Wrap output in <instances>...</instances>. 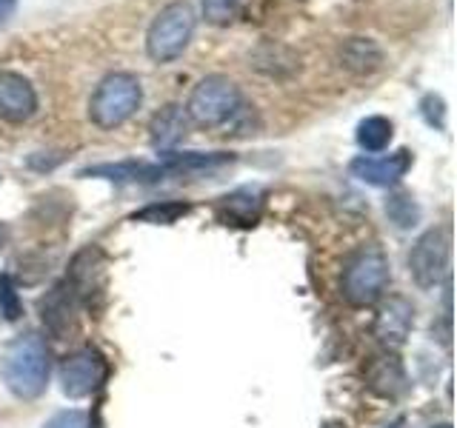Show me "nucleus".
Returning a JSON list of instances; mask_svg holds the SVG:
<instances>
[{
  "mask_svg": "<svg viewBox=\"0 0 457 428\" xmlns=\"http://www.w3.org/2000/svg\"><path fill=\"white\" fill-rule=\"evenodd\" d=\"M240 0H200V9H204V18L214 26H226L235 18Z\"/></svg>",
  "mask_w": 457,
  "mask_h": 428,
  "instance_id": "nucleus-23",
  "label": "nucleus"
},
{
  "mask_svg": "<svg viewBox=\"0 0 457 428\" xmlns=\"http://www.w3.org/2000/svg\"><path fill=\"white\" fill-rule=\"evenodd\" d=\"M449 263H452V237L446 228H428L411 246L409 268L420 289H437L449 277Z\"/></svg>",
  "mask_w": 457,
  "mask_h": 428,
  "instance_id": "nucleus-6",
  "label": "nucleus"
},
{
  "mask_svg": "<svg viewBox=\"0 0 457 428\" xmlns=\"http://www.w3.org/2000/svg\"><path fill=\"white\" fill-rule=\"evenodd\" d=\"M366 380H369L371 391L380 394V397H389V399L400 397L409 385L403 366H400V360L389 351L371 357L369 366H366Z\"/></svg>",
  "mask_w": 457,
  "mask_h": 428,
  "instance_id": "nucleus-14",
  "label": "nucleus"
},
{
  "mask_svg": "<svg viewBox=\"0 0 457 428\" xmlns=\"http://www.w3.org/2000/svg\"><path fill=\"white\" fill-rule=\"evenodd\" d=\"M414 157L409 149H397L392 154H361L349 163L352 177L363 180L378 189H392L400 180L406 177V171L411 169Z\"/></svg>",
  "mask_w": 457,
  "mask_h": 428,
  "instance_id": "nucleus-8",
  "label": "nucleus"
},
{
  "mask_svg": "<svg viewBox=\"0 0 457 428\" xmlns=\"http://www.w3.org/2000/svg\"><path fill=\"white\" fill-rule=\"evenodd\" d=\"M183 109L192 123L204 128L228 126L243 114L240 86L226 75H206L204 80L195 83Z\"/></svg>",
  "mask_w": 457,
  "mask_h": 428,
  "instance_id": "nucleus-4",
  "label": "nucleus"
},
{
  "mask_svg": "<svg viewBox=\"0 0 457 428\" xmlns=\"http://www.w3.org/2000/svg\"><path fill=\"white\" fill-rule=\"evenodd\" d=\"M166 175H200V171H214L235 163V154L228 152H163Z\"/></svg>",
  "mask_w": 457,
  "mask_h": 428,
  "instance_id": "nucleus-15",
  "label": "nucleus"
},
{
  "mask_svg": "<svg viewBox=\"0 0 457 428\" xmlns=\"http://www.w3.org/2000/svg\"><path fill=\"white\" fill-rule=\"evenodd\" d=\"M0 374L6 389L21 399H35L49 383V349L43 337L23 334L0 357Z\"/></svg>",
  "mask_w": 457,
  "mask_h": 428,
  "instance_id": "nucleus-1",
  "label": "nucleus"
},
{
  "mask_svg": "<svg viewBox=\"0 0 457 428\" xmlns=\"http://www.w3.org/2000/svg\"><path fill=\"white\" fill-rule=\"evenodd\" d=\"M414 325V309L406 297H389L383 300L378 314H375V337L380 340V346L386 351H397L411 334Z\"/></svg>",
  "mask_w": 457,
  "mask_h": 428,
  "instance_id": "nucleus-10",
  "label": "nucleus"
},
{
  "mask_svg": "<svg viewBox=\"0 0 457 428\" xmlns=\"http://www.w3.org/2000/svg\"><path fill=\"white\" fill-rule=\"evenodd\" d=\"M218 214L226 226L249 228L257 223V218H261V194H257V189H249V185L246 189H237L232 194L220 197Z\"/></svg>",
  "mask_w": 457,
  "mask_h": 428,
  "instance_id": "nucleus-17",
  "label": "nucleus"
},
{
  "mask_svg": "<svg viewBox=\"0 0 457 428\" xmlns=\"http://www.w3.org/2000/svg\"><path fill=\"white\" fill-rule=\"evenodd\" d=\"M340 66L352 75H375L383 66V49L371 37H349L340 46Z\"/></svg>",
  "mask_w": 457,
  "mask_h": 428,
  "instance_id": "nucleus-16",
  "label": "nucleus"
},
{
  "mask_svg": "<svg viewBox=\"0 0 457 428\" xmlns=\"http://www.w3.org/2000/svg\"><path fill=\"white\" fill-rule=\"evenodd\" d=\"M6 237H9V232H6V226L0 223V249H4V243H6Z\"/></svg>",
  "mask_w": 457,
  "mask_h": 428,
  "instance_id": "nucleus-26",
  "label": "nucleus"
},
{
  "mask_svg": "<svg viewBox=\"0 0 457 428\" xmlns=\"http://www.w3.org/2000/svg\"><path fill=\"white\" fill-rule=\"evenodd\" d=\"M389 285V257L380 246L369 243L349 254L340 277V294L349 306H371L386 294Z\"/></svg>",
  "mask_w": 457,
  "mask_h": 428,
  "instance_id": "nucleus-3",
  "label": "nucleus"
},
{
  "mask_svg": "<svg viewBox=\"0 0 457 428\" xmlns=\"http://www.w3.org/2000/svg\"><path fill=\"white\" fill-rule=\"evenodd\" d=\"M323 428H346V423H340V420H328Z\"/></svg>",
  "mask_w": 457,
  "mask_h": 428,
  "instance_id": "nucleus-27",
  "label": "nucleus"
},
{
  "mask_svg": "<svg viewBox=\"0 0 457 428\" xmlns=\"http://www.w3.org/2000/svg\"><path fill=\"white\" fill-rule=\"evenodd\" d=\"M43 428H89V414L80 408H66L57 411L43 423Z\"/></svg>",
  "mask_w": 457,
  "mask_h": 428,
  "instance_id": "nucleus-24",
  "label": "nucleus"
},
{
  "mask_svg": "<svg viewBox=\"0 0 457 428\" xmlns=\"http://www.w3.org/2000/svg\"><path fill=\"white\" fill-rule=\"evenodd\" d=\"M78 306H80V300H78L75 289L69 285V280H61L46 297L40 300V320L54 340H66L71 328H75Z\"/></svg>",
  "mask_w": 457,
  "mask_h": 428,
  "instance_id": "nucleus-11",
  "label": "nucleus"
},
{
  "mask_svg": "<svg viewBox=\"0 0 457 428\" xmlns=\"http://www.w3.org/2000/svg\"><path fill=\"white\" fill-rule=\"evenodd\" d=\"M189 126H192V120H189V114H186V109L180 103H166L161 111H154V118L149 123L152 146L161 149V154L171 152L186 137Z\"/></svg>",
  "mask_w": 457,
  "mask_h": 428,
  "instance_id": "nucleus-13",
  "label": "nucleus"
},
{
  "mask_svg": "<svg viewBox=\"0 0 457 428\" xmlns=\"http://www.w3.org/2000/svg\"><path fill=\"white\" fill-rule=\"evenodd\" d=\"M386 214L397 228H411L420 220V206L414 203L409 192H392L389 200H386Z\"/></svg>",
  "mask_w": 457,
  "mask_h": 428,
  "instance_id": "nucleus-19",
  "label": "nucleus"
},
{
  "mask_svg": "<svg viewBox=\"0 0 457 428\" xmlns=\"http://www.w3.org/2000/svg\"><path fill=\"white\" fill-rule=\"evenodd\" d=\"M0 314H4V320H9V323L21 320V314H23L18 285H14V280L9 275H0Z\"/></svg>",
  "mask_w": 457,
  "mask_h": 428,
  "instance_id": "nucleus-21",
  "label": "nucleus"
},
{
  "mask_svg": "<svg viewBox=\"0 0 457 428\" xmlns=\"http://www.w3.org/2000/svg\"><path fill=\"white\" fill-rule=\"evenodd\" d=\"M37 114V92L21 71H0V120L21 126Z\"/></svg>",
  "mask_w": 457,
  "mask_h": 428,
  "instance_id": "nucleus-9",
  "label": "nucleus"
},
{
  "mask_svg": "<svg viewBox=\"0 0 457 428\" xmlns=\"http://www.w3.org/2000/svg\"><path fill=\"white\" fill-rule=\"evenodd\" d=\"M14 14H18V0H0V29L9 26Z\"/></svg>",
  "mask_w": 457,
  "mask_h": 428,
  "instance_id": "nucleus-25",
  "label": "nucleus"
},
{
  "mask_svg": "<svg viewBox=\"0 0 457 428\" xmlns=\"http://www.w3.org/2000/svg\"><path fill=\"white\" fill-rule=\"evenodd\" d=\"M189 214V203H175V200H166V203H152L146 209H140L132 214V220L137 223H154V226H171L180 218Z\"/></svg>",
  "mask_w": 457,
  "mask_h": 428,
  "instance_id": "nucleus-20",
  "label": "nucleus"
},
{
  "mask_svg": "<svg viewBox=\"0 0 457 428\" xmlns=\"http://www.w3.org/2000/svg\"><path fill=\"white\" fill-rule=\"evenodd\" d=\"M143 103V86L140 78L132 71H109V75L95 86L89 97V120L112 132V128L132 120Z\"/></svg>",
  "mask_w": 457,
  "mask_h": 428,
  "instance_id": "nucleus-2",
  "label": "nucleus"
},
{
  "mask_svg": "<svg viewBox=\"0 0 457 428\" xmlns=\"http://www.w3.org/2000/svg\"><path fill=\"white\" fill-rule=\"evenodd\" d=\"M420 114L428 126L437 128V132L446 128V100H443L440 95H435V92L423 95L420 97Z\"/></svg>",
  "mask_w": 457,
  "mask_h": 428,
  "instance_id": "nucleus-22",
  "label": "nucleus"
},
{
  "mask_svg": "<svg viewBox=\"0 0 457 428\" xmlns=\"http://www.w3.org/2000/svg\"><path fill=\"white\" fill-rule=\"evenodd\" d=\"M80 177H100L109 183H157L166 177L161 163H146V160H118V163H97L86 166Z\"/></svg>",
  "mask_w": 457,
  "mask_h": 428,
  "instance_id": "nucleus-12",
  "label": "nucleus"
},
{
  "mask_svg": "<svg viewBox=\"0 0 457 428\" xmlns=\"http://www.w3.org/2000/svg\"><path fill=\"white\" fill-rule=\"evenodd\" d=\"M106 371V360L95 349H78L61 363V389L71 399L89 397L104 385Z\"/></svg>",
  "mask_w": 457,
  "mask_h": 428,
  "instance_id": "nucleus-7",
  "label": "nucleus"
},
{
  "mask_svg": "<svg viewBox=\"0 0 457 428\" xmlns=\"http://www.w3.org/2000/svg\"><path fill=\"white\" fill-rule=\"evenodd\" d=\"M389 428H403V420H395V423H392Z\"/></svg>",
  "mask_w": 457,
  "mask_h": 428,
  "instance_id": "nucleus-28",
  "label": "nucleus"
},
{
  "mask_svg": "<svg viewBox=\"0 0 457 428\" xmlns=\"http://www.w3.org/2000/svg\"><path fill=\"white\" fill-rule=\"evenodd\" d=\"M395 137V123L383 114H369L361 123H357L354 140L366 154H380L389 149V143Z\"/></svg>",
  "mask_w": 457,
  "mask_h": 428,
  "instance_id": "nucleus-18",
  "label": "nucleus"
},
{
  "mask_svg": "<svg viewBox=\"0 0 457 428\" xmlns=\"http://www.w3.org/2000/svg\"><path fill=\"white\" fill-rule=\"evenodd\" d=\"M435 428H452L449 423H443V425H435Z\"/></svg>",
  "mask_w": 457,
  "mask_h": 428,
  "instance_id": "nucleus-29",
  "label": "nucleus"
},
{
  "mask_svg": "<svg viewBox=\"0 0 457 428\" xmlns=\"http://www.w3.org/2000/svg\"><path fill=\"white\" fill-rule=\"evenodd\" d=\"M197 14L189 0H171L154 14L146 32V54L154 63H175L195 37Z\"/></svg>",
  "mask_w": 457,
  "mask_h": 428,
  "instance_id": "nucleus-5",
  "label": "nucleus"
}]
</instances>
